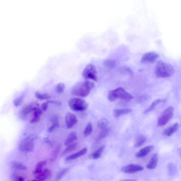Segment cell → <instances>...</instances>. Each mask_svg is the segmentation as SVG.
<instances>
[{
    "label": "cell",
    "mask_w": 181,
    "mask_h": 181,
    "mask_svg": "<svg viewBox=\"0 0 181 181\" xmlns=\"http://www.w3.org/2000/svg\"><path fill=\"white\" fill-rule=\"evenodd\" d=\"M155 72L157 78H168L174 75V69L172 65L159 60L156 65Z\"/></svg>",
    "instance_id": "cell-1"
},
{
    "label": "cell",
    "mask_w": 181,
    "mask_h": 181,
    "mask_svg": "<svg viewBox=\"0 0 181 181\" xmlns=\"http://www.w3.org/2000/svg\"><path fill=\"white\" fill-rule=\"evenodd\" d=\"M95 86L93 82L86 81L75 86L71 90V93L73 95L86 97L89 95Z\"/></svg>",
    "instance_id": "cell-2"
},
{
    "label": "cell",
    "mask_w": 181,
    "mask_h": 181,
    "mask_svg": "<svg viewBox=\"0 0 181 181\" xmlns=\"http://www.w3.org/2000/svg\"><path fill=\"white\" fill-rule=\"evenodd\" d=\"M108 99L111 101H115L117 99L129 101L133 99L134 97L127 92L124 88L119 87L109 92Z\"/></svg>",
    "instance_id": "cell-3"
},
{
    "label": "cell",
    "mask_w": 181,
    "mask_h": 181,
    "mask_svg": "<svg viewBox=\"0 0 181 181\" xmlns=\"http://www.w3.org/2000/svg\"><path fill=\"white\" fill-rule=\"evenodd\" d=\"M35 135H31L22 140L19 145V148L21 151L25 153H30L34 151V141L36 139Z\"/></svg>",
    "instance_id": "cell-4"
},
{
    "label": "cell",
    "mask_w": 181,
    "mask_h": 181,
    "mask_svg": "<svg viewBox=\"0 0 181 181\" xmlns=\"http://www.w3.org/2000/svg\"><path fill=\"white\" fill-rule=\"evenodd\" d=\"M69 106L73 111H82L86 110L88 105L84 100L79 98H73L69 101Z\"/></svg>",
    "instance_id": "cell-5"
},
{
    "label": "cell",
    "mask_w": 181,
    "mask_h": 181,
    "mask_svg": "<svg viewBox=\"0 0 181 181\" xmlns=\"http://www.w3.org/2000/svg\"><path fill=\"white\" fill-rule=\"evenodd\" d=\"M97 72L95 65H88L84 69L82 73L83 77L86 79H90L97 81Z\"/></svg>",
    "instance_id": "cell-6"
},
{
    "label": "cell",
    "mask_w": 181,
    "mask_h": 181,
    "mask_svg": "<svg viewBox=\"0 0 181 181\" xmlns=\"http://www.w3.org/2000/svg\"><path fill=\"white\" fill-rule=\"evenodd\" d=\"M174 108L169 107L165 110L162 114L159 117L158 120L157 125L159 126H164L172 118L173 115Z\"/></svg>",
    "instance_id": "cell-7"
},
{
    "label": "cell",
    "mask_w": 181,
    "mask_h": 181,
    "mask_svg": "<svg viewBox=\"0 0 181 181\" xmlns=\"http://www.w3.org/2000/svg\"><path fill=\"white\" fill-rule=\"evenodd\" d=\"M39 107V105L36 102H31L28 104L23 108L20 112V117L22 120H25L28 115L37 108Z\"/></svg>",
    "instance_id": "cell-8"
},
{
    "label": "cell",
    "mask_w": 181,
    "mask_h": 181,
    "mask_svg": "<svg viewBox=\"0 0 181 181\" xmlns=\"http://www.w3.org/2000/svg\"><path fill=\"white\" fill-rule=\"evenodd\" d=\"M159 57V55L155 52H148L142 56L141 62L142 63H153Z\"/></svg>",
    "instance_id": "cell-9"
},
{
    "label": "cell",
    "mask_w": 181,
    "mask_h": 181,
    "mask_svg": "<svg viewBox=\"0 0 181 181\" xmlns=\"http://www.w3.org/2000/svg\"><path fill=\"white\" fill-rule=\"evenodd\" d=\"M144 168L141 165H137L130 164L122 167L121 171L128 174H132L143 170Z\"/></svg>",
    "instance_id": "cell-10"
},
{
    "label": "cell",
    "mask_w": 181,
    "mask_h": 181,
    "mask_svg": "<svg viewBox=\"0 0 181 181\" xmlns=\"http://www.w3.org/2000/svg\"><path fill=\"white\" fill-rule=\"evenodd\" d=\"M65 120L67 128L68 129L72 128L78 121L76 115L70 112L67 113L65 115Z\"/></svg>",
    "instance_id": "cell-11"
},
{
    "label": "cell",
    "mask_w": 181,
    "mask_h": 181,
    "mask_svg": "<svg viewBox=\"0 0 181 181\" xmlns=\"http://www.w3.org/2000/svg\"><path fill=\"white\" fill-rule=\"evenodd\" d=\"M52 176V172L51 170L47 168L44 169L39 174L35 176L36 180H38L43 181L49 180Z\"/></svg>",
    "instance_id": "cell-12"
},
{
    "label": "cell",
    "mask_w": 181,
    "mask_h": 181,
    "mask_svg": "<svg viewBox=\"0 0 181 181\" xmlns=\"http://www.w3.org/2000/svg\"><path fill=\"white\" fill-rule=\"evenodd\" d=\"M88 150L86 148H84L80 150L79 151L77 152L76 153L73 154L68 156L65 159V161H68L72 160L78 158L82 156L85 155L87 153Z\"/></svg>",
    "instance_id": "cell-13"
},
{
    "label": "cell",
    "mask_w": 181,
    "mask_h": 181,
    "mask_svg": "<svg viewBox=\"0 0 181 181\" xmlns=\"http://www.w3.org/2000/svg\"><path fill=\"white\" fill-rule=\"evenodd\" d=\"M153 145H149L142 148L136 154V157L137 158H141L145 157L149 154L154 149Z\"/></svg>",
    "instance_id": "cell-14"
},
{
    "label": "cell",
    "mask_w": 181,
    "mask_h": 181,
    "mask_svg": "<svg viewBox=\"0 0 181 181\" xmlns=\"http://www.w3.org/2000/svg\"><path fill=\"white\" fill-rule=\"evenodd\" d=\"M43 113V110L39 107L35 110L33 112V116L30 121V123L32 124H34L40 120V117Z\"/></svg>",
    "instance_id": "cell-15"
},
{
    "label": "cell",
    "mask_w": 181,
    "mask_h": 181,
    "mask_svg": "<svg viewBox=\"0 0 181 181\" xmlns=\"http://www.w3.org/2000/svg\"><path fill=\"white\" fill-rule=\"evenodd\" d=\"M178 128L179 125L178 123H176L165 129L163 132V134L167 136H170L176 132L178 130Z\"/></svg>",
    "instance_id": "cell-16"
},
{
    "label": "cell",
    "mask_w": 181,
    "mask_h": 181,
    "mask_svg": "<svg viewBox=\"0 0 181 181\" xmlns=\"http://www.w3.org/2000/svg\"><path fill=\"white\" fill-rule=\"evenodd\" d=\"M77 139V136L76 132H72L70 133L65 140V145L66 147H68L71 144L73 143Z\"/></svg>",
    "instance_id": "cell-17"
},
{
    "label": "cell",
    "mask_w": 181,
    "mask_h": 181,
    "mask_svg": "<svg viewBox=\"0 0 181 181\" xmlns=\"http://www.w3.org/2000/svg\"><path fill=\"white\" fill-rule=\"evenodd\" d=\"M158 163V155L157 154H155L151 158L149 162L147 165V168L148 169H154L157 167Z\"/></svg>",
    "instance_id": "cell-18"
},
{
    "label": "cell",
    "mask_w": 181,
    "mask_h": 181,
    "mask_svg": "<svg viewBox=\"0 0 181 181\" xmlns=\"http://www.w3.org/2000/svg\"><path fill=\"white\" fill-rule=\"evenodd\" d=\"M11 166L12 168L18 171H26L27 169L26 165L16 161L11 162Z\"/></svg>",
    "instance_id": "cell-19"
},
{
    "label": "cell",
    "mask_w": 181,
    "mask_h": 181,
    "mask_svg": "<svg viewBox=\"0 0 181 181\" xmlns=\"http://www.w3.org/2000/svg\"><path fill=\"white\" fill-rule=\"evenodd\" d=\"M132 112L131 110L129 109H116L113 111V115L114 117H118L122 115L128 114Z\"/></svg>",
    "instance_id": "cell-20"
},
{
    "label": "cell",
    "mask_w": 181,
    "mask_h": 181,
    "mask_svg": "<svg viewBox=\"0 0 181 181\" xmlns=\"http://www.w3.org/2000/svg\"><path fill=\"white\" fill-rule=\"evenodd\" d=\"M47 163V161L46 160L39 162L36 165L35 169L33 172V175L36 176L41 172L43 170V167L45 166Z\"/></svg>",
    "instance_id": "cell-21"
},
{
    "label": "cell",
    "mask_w": 181,
    "mask_h": 181,
    "mask_svg": "<svg viewBox=\"0 0 181 181\" xmlns=\"http://www.w3.org/2000/svg\"><path fill=\"white\" fill-rule=\"evenodd\" d=\"M61 148V146L60 144L57 145L55 147L52 152L50 158V161L51 162L54 161L56 159L60 153Z\"/></svg>",
    "instance_id": "cell-22"
},
{
    "label": "cell",
    "mask_w": 181,
    "mask_h": 181,
    "mask_svg": "<svg viewBox=\"0 0 181 181\" xmlns=\"http://www.w3.org/2000/svg\"><path fill=\"white\" fill-rule=\"evenodd\" d=\"M78 144L77 143H73L71 145L68 146L64 150L61 154L62 156H64L67 154L70 153L71 152L74 151L78 147Z\"/></svg>",
    "instance_id": "cell-23"
},
{
    "label": "cell",
    "mask_w": 181,
    "mask_h": 181,
    "mask_svg": "<svg viewBox=\"0 0 181 181\" xmlns=\"http://www.w3.org/2000/svg\"><path fill=\"white\" fill-rule=\"evenodd\" d=\"M165 100L160 99H158L155 100V101H154L153 103H152L151 105L150 106L149 108H148L145 110L144 111V114H147V113L151 112V111H153V110L155 108L157 105L165 101Z\"/></svg>",
    "instance_id": "cell-24"
},
{
    "label": "cell",
    "mask_w": 181,
    "mask_h": 181,
    "mask_svg": "<svg viewBox=\"0 0 181 181\" xmlns=\"http://www.w3.org/2000/svg\"><path fill=\"white\" fill-rule=\"evenodd\" d=\"M146 140V138L145 136L142 135L139 136L136 138L134 147L135 148H139L143 145Z\"/></svg>",
    "instance_id": "cell-25"
},
{
    "label": "cell",
    "mask_w": 181,
    "mask_h": 181,
    "mask_svg": "<svg viewBox=\"0 0 181 181\" xmlns=\"http://www.w3.org/2000/svg\"><path fill=\"white\" fill-rule=\"evenodd\" d=\"M109 124V121L105 118H102L98 122L97 126L100 129L102 130L107 128Z\"/></svg>",
    "instance_id": "cell-26"
},
{
    "label": "cell",
    "mask_w": 181,
    "mask_h": 181,
    "mask_svg": "<svg viewBox=\"0 0 181 181\" xmlns=\"http://www.w3.org/2000/svg\"><path fill=\"white\" fill-rule=\"evenodd\" d=\"M110 132V129L108 128H106L103 129L101 130V132L99 135L98 139L101 140L107 137L108 136Z\"/></svg>",
    "instance_id": "cell-27"
},
{
    "label": "cell",
    "mask_w": 181,
    "mask_h": 181,
    "mask_svg": "<svg viewBox=\"0 0 181 181\" xmlns=\"http://www.w3.org/2000/svg\"><path fill=\"white\" fill-rule=\"evenodd\" d=\"M105 146H103L99 148L92 154V158L94 159H97L101 157L102 153L105 149Z\"/></svg>",
    "instance_id": "cell-28"
},
{
    "label": "cell",
    "mask_w": 181,
    "mask_h": 181,
    "mask_svg": "<svg viewBox=\"0 0 181 181\" xmlns=\"http://www.w3.org/2000/svg\"><path fill=\"white\" fill-rule=\"evenodd\" d=\"M35 96L36 98L40 100H47L49 99L50 96L47 93H42L39 92H36Z\"/></svg>",
    "instance_id": "cell-29"
},
{
    "label": "cell",
    "mask_w": 181,
    "mask_h": 181,
    "mask_svg": "<svg viewBox=\"0 0 181 181\" xmlns=\"http://www.w3.org/2000/svg\"><path fill=\"white\" fill-rule=\"evenodd\" d=\"M104 65L108 68H112L116 66V63L114 60L107 59L104 62Z\"/></svg>",
    "instance_id": "cell-30"
},
{
    "label": "cell",
    "mask_w": 181,
    "mask_h": 181,
    "mask_svg": "<svg viewBox=\"0 0 181 181\" xmlns=\"http://www.w3.org/2000/svg\"><path fill=\"white\" fill-rule=\"evenodd\" d=\"M69 171V169L67 168H65L63 169L62 170L57 174L56 178V181H59L60 180L65 176V174L68 172Z\"/></svg>",
    "instance_id": "cell-31"
},
{
    "label": "cell",
    "mask_w": 181,
    "mask_h": 181,
    "mask_svg": "<svg viewBox=\"0 0 181 181\" xmlns=\"http://www.w3.org/2000/svg\"><path fill=\"white\" fill-rule=\"evenodd\" d=\"M92 131V126L91 123L89 122L87 125L84 131V136L85 137H88L91 134Z\"/></svg>",
    "instance_id": "cell-32"
},
{
    "label": "cell",
    "mask_w": 181,
    "mask_h": 181,
    "mask_svg": "<svg viewBox=\"0 0 181 181\" xmlns=\"http://www.w3.org/2000/svg\"><path fill=\"white\" fill-rule=\"evenodd\" d=\"M24 98V95L21 96L15 99L13 101V104L16 107H18L22 104Z\"/></svg>",
    "instance_id": "cell-33"
},
{
    "label": "cell",
    "mask_w": 181,
    "mask_h": 181,
    "mask_svg": "<svg viewBox=\"0 0 181 181\" xmlns=\"http://www.w3.org/2000/svg\"><path fill=\"white\" fill-rule=\"evenodd\" d=\"M168 168L169 175L172 176L175 174L176 169L174 165L172 163H169L168 165Z\"/></svg>",
    "instance_id": "cell-34"
},
{
    "label": "cell",
    "mask_w": 181,
    "mask_h": 181,
    "mask_svg": "<svg viewBox=\"0 0 181 181\" xmlns=\"http://www.w3.org/2000/svg\"><path fill=\"white\" fill-rule=\"evenodd\" d=\"M11 179L12 181H24L25 180L24 177L19 176L15 173L11 174Z\"/></svg>",
    "instance_id": "cell-35"
},
{
    "label": "cell",
    "mask_w": 181,
    "mask_h": 181,
    "mask_svg": "<svg viewBox=\"0 0 181 181\" xmlns=\"http://www.w3.org/2000/svg\"><path fill=\"white\" fill-rule=\"evenodd\" d=\"M65 89V84L63 83H59L56 86L55 90L56 91L59 93H62L64 91Z\"/></svg>",
    "instance_id": "cell-36"
},
{
    "label": "cell",
    "mask_w": 181,
    "mask_h": 181,
    "mask_svg": "<svg viewBox=\"0 0 181 181\" xmlns=\"http://www.w3.org/2000/svg\"><path fill=\"white\" fill-rule=\"evenodd\" d=\"M59 127V123L57 124H53L50 127L47 129V131L48 133H51L55 129V128H58Z\"/></svg>",
    "instance_id": "cell-37"
},
{
    "label": "cell",
    "mask_w": 181,
    "mask_h": 181,
    "mask_svg": "<svg viewBox=\"0 0 181 181\" xmlns=\"http://www.w3.org/2000/svg\"><path fill=\"white\" fill-rule=\"evenodd\" d=\"M49 104L50 103L49 101L43 103L42 105V110L44 111H47L48 108V105H49Z\"/></svg>",
    "instance_id": "cell-38"
},
{
    "label": "cell",
    "mask_w": 181,
    "mask_h": 181,
    "mask_svg": "<svg viewBox=\"0 0 181 181\" xmlns=\"http://www.w3.org/2000/svg\"><path fill=\"white\" fill-rule=\"evenodd\" d=\"M44 141L48 145H49L50 146V147H53V143L50 141V140H49V139L47 138H44Z\"/></svg>",
    "instance_id": "cell-39"
},
{
    "label": "cell",
    "mask_w": 181,
    "mask_h": 181,
    "mask_svg": "<svg viewBox=\"0 0 181 181\" xmlns=\"http://www.w3.org/2000/svg\"><path fill=\"white\" fill-rule=\"evenodd\" d=\"M51 122L52 124H57V123H59V119L56 116H54L53 118L51 120Z\"/></svg>",
    "instance_id": "cell-40"
},
{
    "label": "cell",
    "mask_w": 181,
    "mask_h": 181,
    "mask_svg": "<svg viewBox=\"0 0 181 181\" xmlns=\"http://www.w3.org/2000/svg\"><path fill=\"white\" fill-rule=\"evenodd\" d=\"M120 181H136V180L134 179H130V180H120Z\"/></svg>",
    "instance_id": "cell-41"
},
{
    "label": "cell",
    "mask_w": 181,
    "mask_h": 181,
    "mask_svg": "<svg viewBox=\"0 0 181 181\" xmlns=\"http://www.w3.org/2000/svg\"><path fill=\"white\" fill-rule=\"evenodd\" d=\"M32 181H40V180H32Z\"/></svg>",
    "instance_id": "cell-42"
},
{
    "label": "cell",
    "mask_w": 181,
    "mask_h": 181,
    "mask_svg": "<svg viewBox=\"0 0 181 181\" xmlns=\"http://www.w3.org/2000/svg\"><path fill=\"white\" fill-rule=\"evenodd\" d=\"M180 155L181 157V149L180 150Z\"/></svg>",
    "instance_id": "cell-43"
}]
</instances>
